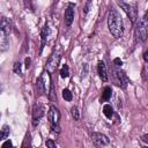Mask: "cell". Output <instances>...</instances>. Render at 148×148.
Listing matches in <instances>:
<instances>
[{
    "mask_svg": "<svg viewBox=\"0 0 148 148\" xmlns=\"http://www.w3.org/2000/svg\"><path fill=\"white\" fill-rule=\"evenodd\" d=\"M108 27L110 32L116 37L119 38L121 37L124 32V24H123V18L120 14L116 9H111L108 15Z\"/></svg>",
    "mask_w": 148,
    "mask_h": 148,
    "instance_id": "6da1fadb",
    "label": "cell"
},
{
    "mask_svg": "<svg viewBox=\"0 0 148 148\" xmlns=\"http://www.w3.org/2000/svg\"><path fill=\"white\" fill-rule=\"evenodd\" d=\"M10 30H12L10 21L3 17L0 22V50L1 51H5L8 49V45H9L8 36L10 34Z\"/></svg>",
    "mask_w": 148,
    "mask_h": 148,
    "instance_id": "7a4b0ae2",
    "label": "cell"
},
{
    "mask_svg": "<svg viewBox=\"0 0 148 148\" xmlns=\"http://www.w3.org/2000/svg\"><path fill=\"white\" fill-rule=\"evenodd\" d=\"M147 32H148V20L147 16L145 15L143 17L139 18L136 24H135V37L140 42L146 40L147 38Z\"/></svg>",
    "mask_w": 148,
    "mask_h": 148,
    "instance_id": "3957f363",
    "label": "cell"
},
{
    "mask_svg": "<svg viewBox=\"0 0 148 148\" xmlns=\"http://www.w3.org/2000/svg\"><path fill=\"white\" fill-rule=\"evenodd\" d=\"M47 118H49V121L51 124L52 131L59 133L60 132V128H59L58 125H59V119H60V112H59V110L54 105H51L50 106L49 112H47Z\"/></svg>",
    "mask_w": 148,
    "mask_h": 148,
    "instance_id": "277c9868",
    "label": "cell"
},
{
    "mask_svg": "<svg viewBox=\"0 0 148 148\" xmlns=\"http://www.w3.org/2000/svg\"><path fill=\"white\" fill-rule=\"evenodd\" d=\"M117 3L126 13V15L131 18L132 22H135L136 21V18H138V10L135 9L134 6H132V5L127 3V2H124V1H117Z\"/></svg>",
    "mask_w": 148,
    "mask_h": 148,
    "instance_id": "5b68a950",
    "label": "cell"
},
{
    "mask_svg": "<svg viewBox=\"0 0 148 148\" xmlns=\"http://www.w3.org/2000/svg\"><path fill=\"white\" fill-rule=\"evenodd\" d=\"M91 140H92L94 145L96 147H98V148L102 147V146H106L110 142L109 138L105 134H102V133H98V132H94L91 134Z\"/></svg>",
    "mask_w": 148,
    "mask_h": 148,
    "instance_id": "8992f818",
    "label": "cell"
},
{
    "mask_svg": "<svg viewBox=\"0 0 148 148\" xmlns=\"http://www.w3.org/2000/svg\"><path fill=\"white\" fill-rule=\"evenodd\" d=\"M44 116V109L39 104H35L32 108V125L36 127L39 124V120Z\"/></svg>",
    "mask_w": 148,
    "mask_h": 148,
    "instance_id": "52a82bcc",
    "label": "cell"
},
{
    "mask_svg": "<svg viewBox=\"0 0 148 148\" xmlns=\"http://www.w3.org/2000/svg\"><path fill=\"white\" fill-rule=\"evenodd\" d=\"M59 60H60V53H54V54L51 56V58L49 59L47 65H46V68H47L49 73H52V72L56 71V68L58 67Z\"/></svg>",
    "mask_w": 148,
    "mask_h": 148,
    "instance_id": "ba28073f",
    "label": "cell"
},
{
    "mask_svg": "<svg viewBox=\"0 0 148 148\" xmlns=\"http://www.w3.org/2000/svg\"><path fill=\"white\" fill-rule=\"evenodd\" d=\"M114 76L117 77V81H118V84L123 88H126L130 80L127 77V75L125 74V72H123L121 69H116L114 71Z\"/></svg>",
    "mask_w": 148,
    "mask_h": 148,
    "instance_id": "9c48e42d",
    "label": "cell"
},
{
    "mask_svg": "<svg viewBox=\"0 0 148 148\" xmlns=\"http://www.w3.org/2000/svg\"><path fill=\"white\" fill-rule=\"evenodd\" d=\"M73 6H74V3H69V7H67L66 10H65V23L68 27L74 21V9H73Z\"/></svg>",
    "mask_w": 148,
    "mask_h": 148,
    "instance_id": "30bf717a",
    "label": "cell"
},
{
    "mask_svg": "<svg viewBox=\"0 0 148 148\" xmlns=\"http://www.w3.org/2000/svg\"><path fill=\"white\" fill-rule=\"evenodd\" d=\"M97 73L99 75V77L103 81H108V71H106V66L103 61H99L97 65Z\"/></svg>",
    "mask_w": 148,
    "mask_h": 148,
    "instance_id": "8fae6325",
    "label": "cell"
},
{
    "mask_svg": "<svg viewBox=\"0 0 148 148\" xmlns=\"http://www.w3.org/2000/svg\"><path fill=\"white\" fill-rule=\"evenodd\" d=\"M47 37H49V27L45 25L44 29L42 30V34H40V39H42V43H40V52H42L43 47L45 46V43L47 40Z\"/></svg>",
    "mask_w": 148,
    "mask_h": 148,
    "instance_id": "7c38bea8",
    "label": "cell"
},
{
    "mask_svg": "<svg viewBox=\"0 0 148 148\" xmlns=\"http://www.w3.org/2000/svg\"><path fill=\"white\" fill-rule=\"evenodd\" d=\"M111 95H112V89L110 87H105L104 90H103V92H102L101 99L102 101H109L111 98Z\"/></svg>",
    "mask_w": 148,
    "mask_h": 148,
    "instance_id": "4fadbf2b",
    "label": "cell"
},
{
    "mask_svg": "<svg viewBox=\"0 0 148 148\" xmlns=\"http://www.w3.org/2000/svg\"><path fill=\"white\" fill-rule=\"evenodd\" d=\"M103 113H104V116H105L106 118L111 119V118H112V116H113L112 106H111L110 104H105V105L103 106Z\"/></svg>",
    "mask_w": 148,
    "mask_h": 148,
    "instance_id": "5bb4252c",
    "label": "cell"
},
{
    "mask_svg": "<svg viewBox=\"0 0 148 148\" xmlns=\"http://www.w3.org/2000/svg\"><path fill=\"white\" fill-rule=\"evenodd\" d=\"M36 89H37V91L40 95H43L45 92V86H44V82H43L42 77H38L37 79V81H36Z\"/></svg>",
    "mask_w": 148,
    "mask_h": 148,
    "instance_id": "9a60e30c",
    "label": "cell"
},
{
    "mask_svg": "<svg viewBox=\"0 0 148 148\" xmlns=\"http://www.w3.org/2000/svg\"><path fill=\"white\" fill-rule=\"evenodd\" d=\"M60 76H61L62 79H66V77L69 76V68H68L67 65H64L62 68L60 69Z\"/></svg>",
    "mask_w": 148,
    "mask_h": 148,
    "instance_id": "2e32d148",
    "label": "cell"
},
{
    "mask_svg": "<svg viewBox=\"0 0 148 148\" xmlns=\"http://www.w3.org/2000/svg\"><path fill=\"white\" fill-rule=\"evenodd\" d=\"M62 97H64V99L65 101H72V98H73V95H72V92L68 90V89H64L62 90Z\"/></svg>",
    "mask_w": 148,
    "mask_h": 148,
    "instance_id": "e0dca14e",
    "label": "cell"
},
{
    "mask_svg": "<svg viewBox=\"0 0 148 148\" xmlns=\"http://www.w3.org/2000/svg\"><path fill=\"white\" fill-rule=\"evenodd\" d=\"M71 113H72L74 120H79V119H80V111L77 110L76 106H73V108L71 109Z\"/></svg>",
    "mask_w": 148,
    "mask_h": 148,
    "instance_id": "ac0fdd59",
    "label": "cell"
},
{
    "mask_svg": "<svg viewBox=\"0 0 148 148\" xmlns=\"http://www.w3.org/2000/svg\"><path fill=\"white\" fill-rule=\"evenodd\" d=\"M8 135H9V130L5 126V127H3V130H1V131H0V140L7 139V138H8Z\"/></svg>",
    "mask_w": 148,
    "mask_h": 148,
    "instance_id": "d6986e66",
    "label": "cell"
},
{
    "mask_svg": "<svg viewBox=\"0 0 148 148\" xmlns=\"http://www.w3.org/2000/svg\"><path fill=\"white\" fill-rule=\"evenodd\" d=\"M13 71H14V73H16V74H22L21 62H20V61H16V62L14 64V66H13Z\"/></svg>",
    "mask_w": 148,
    "mask_h": 148,
    "instance_id": "ffe728a7",
    "label": "cell"
},
{
    "mask_svg": "<svg viewBox=\"0 0 148 148\" xmlns=\"http://www.w3.org/2000/svg\"><path fill=\"white\" fill-rule=\"evenodd\" d=\"M45 145H46L47 148H56V143H54L53 140H51V139H47V140L45 141Z\"/></svg>",
    "mask_w": 148,
    "mask_h": 148,
    "instance_id": "44dd1931",
    "label": "cell"
},
{
    "mask_svg": "<svg viewBox=\"0 0 148 148\" xmlns=\"http://www.w3.org/2000/svg\"><path fill=\"white\" fill-rule=\"evenodd\" d=\"M1 148H13L12 141H10V140H6V141L3 142V145L1 146Z\"/></svg>",
    "mask_w": 148,
    "mask_h": 148,
    "instance_id": "7402d4cb",
    "label": "cell"
},
{
    "mask_svg": "<svg viewBox=\"0 0 148 148\" xmlns=\"http://www.w3.org/2000/svg\"><path fill=\"white\" fill-rule=\"evenodd\" d=\"M113 64H114V66H116V67H121V65H123V61H121L119 58H116V59L113 60Z\"/></svg>",
    "mask_w": 148,
    "mask_h": 148,
    "instance_id": "603a6c76",
    "label": "cell"
},
{
    "mask_svg": "<svg viewBox=\"0 0 148 148\" xmlns=\"http://www.w3.org/2000/svg\"><path fill=\"white\" fill-rule=\"evenodd\" d=\"M21 148H31V146H30V143L28 142V145H27V140L23 142V145H22V147Z\"/></svg>",
    "mask_w": 148,
    "mask_h": 148,
    "instance_id": "cb8c5ba5",
    "label": "cell"
},
{
    "mask_svg": "<svg viewBox=\"0 0 148 148\" xmlns=\"http://www.w3.org/2000/svg\"><path fill=\"white\" fill-rule=\"evenodd\" d=\"M30 62H31V59H30V58H27V59H25V67H27V68L30 66Z\"/></svg>",
    "mask_w": 148,
    "mask_h": 148,
    "instance_id": "d4e9b609",
    "label": "cell"
},
{
    "mask_svg": "<svg viewBox=\"0 0 148 148\" xmlns=\"http://www.w3.org/2000/svg\"><path fill=\"white\" fill-rule=\"evenodd\" d=\"M143 59H145V61H148V51H146L143 53Z\"/></svg>",
    "mask_w": 148,
    "mask_h": 148,
    "instance_id": "484cf974",
    "label": "cell"
},
{
    "mask_svg": "<svg viewBox=\"0 0 148 148\" xmlns=\"http://www.w3.org/2000/svg\"><path fill=\"white\" fill-rule=\"evenodd\" d=\"M142 77H143V80H146V67H143V71H142Z\"/></svg>",
    "mask_w": 148,
    "mask_h": 148,
    "instance_id": "4316f807",
    "label": "cell"
},
{
    "mask_svg": "<svg viewBox=\"0 0 148 148\" xmlns=\"http://www.w3.org/2000/svg\"><path fill=\"white\" fill-rule=\"evenodd\" d=\"M147 138H148V135H143V136H142V140H143L145 142H147V141H148V139H147Z\"/></svg>",
    "mask_w": 148,
    "mask_h": 148,
    "instance_id": "83f0119b",
    "label": "cell"
},
{
    "mask_svg": "<svg viewBox=\"0 0 148 148\" xmlns=\"http://www.w3.org/2000/svg\"><path fill=\"white\" fill-rule=\"evenodd\" d=\"M143 148H147V147H143Z\"/></svg>",
    "mask_w": 148,
    "mask_h": 148,
    "instance_id": "f1b7e54d",
    "label": "cell"
}]
</instances>
